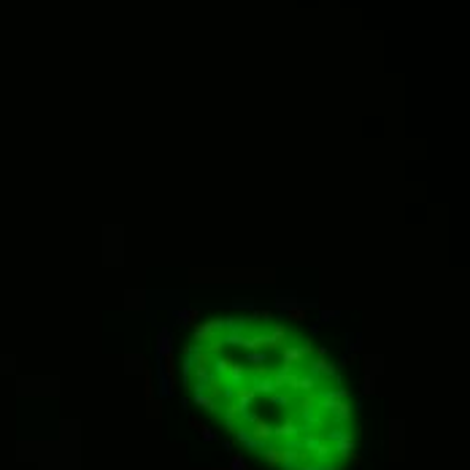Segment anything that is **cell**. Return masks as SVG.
<instances>
[{"label":"cell","mask_w":470,"mask_h":470,"mask_svg":"<svg viewBox=\"0 0 470 470\" xmlns=\"http://www.w3.org/2000/svg\"><path fill=\"white\" fill-rule=\"evenodd\" d=\"M319 303L316 300H292V297H279L276 300V308L286 313V319L292 322H303L308 316V308H316Z\"/></svg>","instance_id":"1"},{"label":"cell","mask_w":470,"mask_h":470,"mask_svg":"<svg viewBox=\"0 0 470 470\" xmlns=\"http://www.w3.org/2000/svg\"><path fill=\"white\" fill-rule=\"evenodd\" d=\"M319 400H322V408L332 416V422L341 424V427L351 419V413H354V408H351L348 400H332V397H327V395H319Z\"/></svg>","instance_id":"2"},{"label":"cell","mask_w":470,"mask_h":470,"mask_svg":"<svg viewBox=\"0 0 470 470\" xmlns=\"http://www.w3.org/2000/svg\"><path fill=\"white\" fill-rule=\"evenodd\" d=\"M311 354H313L311 343H286V346H281V360H284V365L300 368L306 360H311Z\"/></svg>","instance_id":"3"},{"label":"cell","mask_w":470,"mask_h":470,"mask_svg":"<svg viewBox=\"0 0 470 470\" xmlns=\"http://www.w3.org/2000/svg\"><path fill=\"white\" fill-rule=\"evenodd\" d=\"M222 330H225V325H222V319H208V322H198V325L192 327V338L200 343V346H205L208 341H214L216 335H222Z\"/></svg>","instance_id":"4"},{"label":"cell","mask_w":470,"mask_h":470,"mask_svg":"<svg viewBox=\"0 0 470 470\" xmlns=\"http://www.w3.org/2000/svg\"><path fill=\"white\" fill-rule=\"evenodd\" d=\"M308 376H313L319 381L322 376L325 378H335L338 376V368L332 362H327L325 357H316V360H308Z\"/></svg>","instance_id":"5"},{"label":"cell","mask_w":470,"mask_h":470,"mask_svg":"<svg viewBox=\"0 0 470 470\" xmlns=\"http://www.w3.org/2000/svg\"><path fill=\"white\" fill-rule=\"evenodd\" d=\"M286 338H289V330H286V325H281V322H270V327H267V348H281L286 346Z\"/></svg>","instance_id":"6"},{"label":"cell","mask_w":470,"mask_h":470,"mask_svg":"<svg viewBox=\"0 0 470 470\" xmlns=\"http://www.w3.org/2000/svg\"><path fill=\"white\" fill-rule=\"evenodd\" d=\"M173 354V330L170 327H163L157 332V360Z\"/></svg>","instance_id":"7"},{"label":"cell","mask_w":470,"mask_h":470,"mask_svg":"<svg viewBox=\"0 0 470 470\" xmlns=\"http://www.w3.org/2000/svg\"><path fill=\"white\" fill-rule=\"evenodd\" d=\"M232 397H235V406L241 408V413H244V411H249L251 403L257 400V392L251 387H235L232 389Z\"/></svg>","instance_id":"8"},{"label":"cell","mask_w":470,"mask_h":470,"mask_svg":"<svg viewBox=\"0 0 470 470\" xmlns=\"http://www.w3.org/2000/svg\"><path fill=\"white\" fill-rule=\"evenodd\" d=\"M246 376H249V370H246L241 362H235L232 360V365H230V370H227V376H225V384L230 389H235V387H244V381H246Z\"/></svg>","instance_id":"9"},{"label":"cell","mask_w":470,"mask_h":470,"mask_svg":"<svg viewBox=\"0 0 470 470\" xmlns=\"http://www.w3.org/2000/svg\"><path fill=\"white\" fill-rule=\"evenodd\" d=\"M257 392V395H267L270 397L273 392H279L276 389V384H273V378H270V370H262V373H257V381H254V387H251Z\"/></svg>","instance_id":"10"},{"label":"cell","mask_w":470,"mask_h":470,"mask_svg":"<svg viewBox=\"0 0 470 470\" xmlns=\"http://www.w3.org/2000/svg\"><path fill=\"white\" fill-rule=\"evenodd\" d=\"M249 432H251V438H254V441H260V443H267V441L273 438V427H270V424H267L262 416L249 427Z\"/></svg>","instance_id":"11"},{"label":"cell","mask_w":470,"mask_h":470,"mask_svg":"<svg viewBox=\"0 0 470 470\" xmlns=\"http://www.w3.org/2000/svg\"><path fill=\"white\" fill-rule=\"evenodd\" d=\"M300 435V427H297L292 419H284L279 427H273V438H286V441H295Z\"/></svg>","instance_id":"12"},{"label":"cell","mask_w":470,"mask_h":470,"mask_svg":"<svg viewBox=\"0 0 470 470\" xmlns=\"http://www.w3.org/2000/svg\"><path fill=\"white\" fill-rule=\"evenodd\" d=\"M230 365H232V357L230 354H216L214 360H211V373L219 376V378H225L227 370H230Z\"/></svg>","instance_id":"13"},{"label":"cell","mask_w":470,"mask_h":470,"mask_svg":"<svg viewBox=\"0 0 470 470\" xmlns=\"http://www.w3.org/2000/svg\"><path fill=\"white\" fill-rule=\"evenodd\" d=\"M198 319H200V311H198V308H179V311H176V322H179V325H186V327H195V325H198Z\"/></svg>","instance_id":"14"},{"label":"cell","mask_w":470,"mask_h":470,"mask_svg":"<svg viewBox=\"0 0 470 470\" xmlns=\"http://www.w3.org/2000/svg\"><path fill=\"white\" fill-rule=\"evenodd\" d=\"M195 406H200V408H205V411H211V413H219V400L216 397H211L208 392H195Z\"/></svg>","instance_id":"15"},{"label":"cell","mask_w":470,"mask_h":470,"mask_svg":"<svg viewBox=\"0 0 470 470\" xmlns=\"http://www.w3.org/2000/svg\"><path fill=\"white\" fill-rule=\"evenodd\" d=\"M281 454H284V449H279V446H265L262 457H265L267 468H281Z\"/></svg>","instance_id":"16"},{"label":"cell","mask_w":470,"mask_h":470,"mask_svg":"<svg viewBox=\"0 0 470 470\" xmlns=\"http://www.w3.org/2000/svg\"><path fill=\"white\" fill-rule=\"evenodd\" d=\"M238 419H241V408L235 406V400L227 403V406H225V422H227V427L235 429V427H238Z\"/></svg>","instance_id":"17"},{"label":"cell","mask_w":470,"mask_h":470,"mask_svg":"<svg viewBox=\"0 0 470 470\" xmlns=\"http://www.w3.org/2000/svg\"><path fill=\"white\" fill-rule=\"evenodd\" d=\"M246 362H251V365H257V373L267 370V368H262V362H265V365H267V351H265V348H257V351H249V354H246Z\"/></svg>","instance_id":"18"},{"label":"cell","mask_w":470,"mask_h":470,"mask_svg":"<svg viewBox=\"0 0 470 470\" xmlns=\"http://www.w3.org/2000/svg\"><path fill=\"white\" fill-rule=\"evenodd\" d=\"M316 384H319V381L306 373V376H297V381H295V387H292V389H295V392H313Z\"/></svg>","instance_id":"19"},{"label":"cell","mask_w":470,"mask_h":470,"mask_svg":"<svg viewBox=\"0 0 470 470\" xmlns=\"http://www.w3.org/2000/svg\"><path fill=\"white\" fill-rule=\"evenodd\" d=\"M322 441H325V438H322L319 432H306V435H303V449H306V451H313Z\"/></svg>","instance_id":"20"},{"label":"cell","mask_w":470,"mask_h":470,"mask_svg":"<svg viewBox=\"0 0 470 470\" xmlns=\"http://www.w3.org/2000/svg\"><path fill=\"white\" fill-rule=\"evenodd\" d=\"M270 403H273V406H289L292 395H289V392H284V389H279V392H273V395H270Z\"/></svg>","instance_id":"21"},{"label":"cell","mask_w":470,"mask_h":470,"mask_svg":"<svg viewBox=\"0 0 470 470\" xmlns=\"http://www.w3.org/2000/svg\"><path fill=\"white\" fill-rule=\"evenodd\" d=\"M230 470H251V468H249V462L244 459V454H232V459H230Z\"/></svg>","instance_id":"22"},{"label":"cell","mask_w":470,"mask_h":470,"mask_svg":"<svg viewBox=\"0 0 470 470\" xmlns=\"http://www.w3.org/2000/svg\"><path fill=\"white\" fill-rule=\"evenodd\" d=\"M251 319H260V322H265V325H270V322H273V311H267V308H260V311L251 313Z\"/></svg>","instance_id":"23"},{"label":"cell","mask_w":470,"mask_h":470,"mask_svg":"<svg viewBox=\"0 0 470 470\" xmlns=\"http://www.w3.org/2000/svg\"><path fill=\"white\" fill-rule=\"evenodd\" d=\"M198 432H200V438H203L205 443H211V441H216V435H214V429L211 427H205V424H200L198 427Z\"/></svg>","instance_id":"24"},{"label":"cell","mask_w":470,"mask_h":470,"mask_svg":"<svg viewBox=\"0 0 470 470\" xmlns=\"http://www.w3.org/2000/svg\"><path fill=\"white\" fill-rule=\"evenodd\" d=\"M373 389H376V381H373L370 376H365V384H362V392H365V395H370Z\"/></svg>","instance_id":"25"},{"label":"cell","mask_w":470,"mask_h":470,"mask_svg":"<svg viewBox=\"0 0 470 470\" xmlns=\"http://www.w3.org/2000/svg\"><path fill=\"white\" fill-rule=\"evenodd\" d=\"M330 319H338V311H322V322H330Z\"/></svg>","instance_id":"26"}]
</instances>
